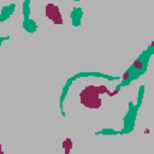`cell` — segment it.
<instances>
[{
  "mask_svg": "<svg viewBox=\"0 0 154 154\" xmlns=\"http://www.w3.org/2000/svg\"><path fill=\"white\" fill-rule=\"evenodd\" d=\"M108 94L109 96H113L118 94V90H114L112 93L108 91L106 85H88L79 93V101L81 103L87 108H100L101 107V94Z\"/></svg>",
  "mask_w": 154,
  "mask_h": 154,
  "instance_id": "obj_1",
  "label": "cell"
},
{
  "mask_svg": "<svg viewBox=\"0 0 154 154\" xmlns=\"http://www.w3.org/2000/svg\"><path fill=\"white\" fill-rule=\"evenodd\" d=\"M123 78H124V79H128V78H129V72H125V73L123 75Z\"/></svg>",
  "mask_w": 154,
  "mask_h": 154,
  "instance_id": "obj_5",
  "label": "cell"
},
{
  "mask_svg": "<svg viewBox=\"0 0 154 154\" xmlns=\"http://www.w3.org/2000/svg\"><path fill=\"white\" fill-rule=\"evenodd\" d=\"M0 154H4V152H2V149H1V144H0Z\"/></svg>",
  "mask_w": 154,
  "mask_h": 154,
  "instance_id": "obj_6",
  "label": "cell"
},
{
  "mask_svg": "<svg viewBox=\"0 0 154 154\" xmlns=\"http://www.w3.org/2000/svg\"><path fill=\"white\" fill-rule=\"evenodd\" d=\"M45 13H46V17L48 19H51L54 24H63V16H61V12L59 10L58 6H55L54 4H48L46 5V8H45Z\"/></svg>",
  "mask_w": 154,
  "mask_h": 154,
  "instance_id": "obj_2",
  "label": "cell"
},
{
  "mask_svg": "<svg viewBox=\"0 0 154 154\" xmlns=\"http://www.w3.org/2000/svg\"><path fill=\"white\" fill-rule=\"evenodd\" d=\"M134 66H135V67H137V69H142V67H143V64H142L140 60H137V61H135V63H134Z\"/></svg>",
  "mask_w": 154,
  "mask_h": 154,
  "instance_id": "obj_4",
  "label": "cell"
},
{
  "mask_svg": "<svg viewBox=\"0 0 154 154\" xmlns=\"http://www.w3.org/2000/svg\"><path fill=\"white\" fill-rule=\"evenodd\" d=\"M72 141L71 138H65L64 142H63V148H64V153L65 154H70L71 149H72Z\"/></svg>",
  "mask_w": 154,
  "mask_h": 154,
  "instance_id": "obj_3",
  "label": "cell"
}]
</instances>
